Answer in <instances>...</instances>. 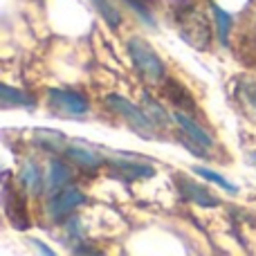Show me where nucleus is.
<instances>
[{
    "label": "nucleus",
    "mask_w": 256,
    "mask_h": 256,
    "mask_svg": "<svg viewBox=\"0 0 256 256\" xmlns=\"http://www.w3.org/2000/svg\"><path fill=\"white\" fill-rule=\"evenodd\" d=\"M4 214H7V218L12 220V225L16 230H27L30 227L25 202H22V198L18 194H12V189L7 184H4Z\"/></svg>",
    "instance_id": "obj_8"
},
{
    "label": "nucleus",
    "mask_w": 256,
    "mask_h": 256,
    "mask_svg": "<svg viewBox=\"0 0 256 256\" xmlns=\"http://www.w3.org/2000/svg\"><path fill=\"white\" fill-rule=\"evenodd\" d=\"M194 173H198L200 178H204V180H209V182H214L216 186H220V189H225V191H230V194H236L238 191V186L236 184H232L230 180H225L222 176H218L216 171H212V168H204V166H194Z\"/></svg>",
    "instance_id": "obj_20"
},
{
    "label": "nucleus",
    "mask_w": 256,
    "mask_h": 256,
    "mask_svg": "<svg viewBox=\"0 0 256 256\" xmlns=\"http://www.w3.org/2000/svg\"><path fill=\"white\" fill-rule=\"evenodd\" d=\"M0 92H2V106H7V108L9 106H25V108L34 106V99H32L30 94L20 92V90L9 88L7 84L0 86Z\"/></svg>",
    "instance_id": "obj_18"
},
{
    "label": "nucleus",
    "mask_w": 256,
    "mask_h": 256,
    "mask_svg": "<svg viewBox=\"0 0 256 256\" xmlns=\"http://www.w3.org/2000/svg\"><path fill=\"white\" fill-rule=\"evenodd\" d=\"M106 104H108V106H110L115 112H120V115L128 122V126H130L135 132H140V135L146 137V140H153L155 126H153V122L146 117V112L142 110V108L132 106L128 99L120 97V94H108V97H106Z\"/></svg>",
    "instance_id": "obj_3"
},
{
    "label": "nucleus",
    "mask_w": 256,
    "mask_h": 256,
    "mask_svg": "<svg viewBox=\"0 0 256 256\" xmlns=\"http://www.w3.org/2000/svg\"><path fill=\"white\" fill-rule=\"evenodd\" d=\"M164 97H166L168 102H173L176 106L184 108V110H196L194 97L189 94V90H186L182 84L173 81V79H168L166 84H164Z\"/></svg>",
    "instance_id": "obj_15"
},
{
    "label": "nucleus",
    "mask_w": 256,
    "mask_h": 256,
    "mask_svg": "<svg viewBox=\"0 0 256 256\" xmlns=\"http://www.w3.org/2000/svg\"><path fill=\"white\" fill-rule=\"evenodd\" d=\"M66 155L81 168H88V171H97L99 166L104 164V158L92 148V146L84 144V142H72L68 144Z\"/></svg>",
    "instance_id": "obj_7"
},
{
    "label": "nucleus",
    "mask_w": 256,
    "mask_h": 256,
    "mask_svg": "<svg viewBox=\"0 0 256 256\" xmlns=\"http://www.w3.org/2000/svg\"><path fill=\"white\" fill-rule=\"evenodd\" d=\"M34 142L43 148L52 150V153H61L68 148V140L63 132L52 130V128H36L34 130Z\"/></svg>",
    "instance_id": "obj_12"
},
{
    "label": "nucleus",
    "mask_w": 256,
    "mask_h": 256,
    "mask_svg": "<svg viewBox=\"0 0 256 256\" xmlns=\"http://www.w3.org/2000/svg\"><path fill=\"white\" fill-rule=\"evenodd\" d=\"M72 178V171L66 162L61 160H50V168H48V180H45V189L50 196L58 194L61 189H66L68 182Z\"/></svg>",
    "instance_id": "obj_10"
},
{
    "label": "nucleus",
    "mask_w": 256,
    "mask_h": 256,
    "mask_svg": "<svg viewBox=\"0 0 256 256\" xmlns=\"http://www.w3.org/2000/svg\"><path fill=\"white\" fill-rule=\"evenodd\" d=\"M50 108L63 117H84L88 115L90 104L84 94L72 92V90H48Z\"/></svg>",
    "instance_id": "obj_4"
},
{
    "label": "nucleus",
    "mask_w": 256,
    "mask_h": 256,
    "mask_svg": "<svg viewBox=\"0 0 256 256\" xmlns=\"http://www.w3.org/2000/svg\"><path fill=\"white\" fill-rule=\"evenodd\" d=\"M112 166H115L120 173H124V176L137 178V180H142V178H153L155 176L153 168L146 166V164H142V162H128V160H122V162H115Z\"/></svg>",
    "instance_id": "obj_17"
},
{
    "label": "nucleus",
    "mask_w": 256,
    "mask_h": 256,
    "mask_svg": "<svg viewBox=\"0 0 256 256\" xmlns=\"http://www.w3.org/2000/svg\"><path fill=\"white\" fill-rule=\"evenodd\" d=\"M20 182L25 184V189L30 191L32 196L40 194L45 186V180H43V173H40V166L34 162V160H27L20 168Z\"/></svg>",
    "instance_id": "obj_13"
},
{
    "label": "nucleus",
    "mask_w": 256,
    "mask_h": 256,
    "mask_svg": "<svg viewBox=\"0 0 256 256\" xmlns=\"http://www.w3.org/2000/svg\"><path fill=\"white\" fill-rule=\"evenodd\" d=\"M128 54L132 58V66L137 68V72L142 74V79L146 84H150V86L162 84V79L166 76V66H164V61L158 56V52L144 38L132 36L128 40Z\"/></svg>",
    "instance_id": "obj_2"
},
{
    "label": "nucleus",
    "mask_w": 256,
    "mask_h": 256,
    "mask_svg": "<svg viewBox=\"0 0 256 256\" xmlns=\"http://www.w3.org/2000/svg\"><path fill=\"white\" fill-rule=\"evenodd\" d=\"M86 202H88V198H86L76 186H66V189H61L58 194H54L52 198H50L48 214L54 220H61V218H66V216H72V212Z\"/></svg>",
    "instance_id": "obj_5"
},
{
    "label": "nucleus",
    "mask_w": 256,
    "mask_h": 256,
    "mask_svg": "<svg viewBox=\"0 0 256 256\" xmlns=\"http://www.w3.org/2000/svg\"><path fill=\"white\" fill-rule=\"evenodd\" d=\"M142 110H144L146 117L153 122L155 128H166L168 124H171V117H168V112L162 108V104H158L153 97H150V92L142 94Z\"/></svg>",
    "instance_id": "obj_14"
},
{
    "label": "nucleus",
    "mask_w": 256,
    "mask_h": 256,
    "mask_svg": "<svg viewBox=\"0 0 256 256\" xmlns=\"http://www.w3.org/2000/svg\"><path fill=\"white\" fill-rule=\"evenodd\" d=\"M176 184H178V189L182 191V196H184L186 200H191L194 204H198V207H202V209H212V207H218V204H220V200H218L216 196L209 194L207 186L196 184V182H194V180H189V178H184V176H176Z\"/></svg>",
    "instance_id": "obj_6"
},
{
    "label": "nucleus",
    "mask_w": 256,
    "mask_h": 256,
    "mask_svg": "<svg viewBox=\"0 0 256 256\" xmlns=\"http://www.w3.org/2000/svg\"><path fill=\"white\" fill-rule=\"evenodd\" d=\"M236 102L240 110L256 124V81L254 79H238L236 84Z\"/></svg>",
    "instance_id": "obj_9"
},
{
    "label": "nucleus",
    "mask_w": 256,
    "mask_h": 256,
    "mask_svg": "<svg viewBox=\"0 0 256 256\" xmlns=\"http://www.w3.org/2000/svg\"><path fill=\"white\" fill-rule=\"evenodd\" d=\"M209 7H212L214 18H216L218 38H220V43L227 48V45H230V32H232V27H234V18H232L222 7H218V4L214 2V0H209Z\"/></svg>",
    "instance_id": "obj_16"
},
{
    "label": "nucleus",
    "mask_w": 256,
    "mask_h": 256,
    "mask_svg": "<svg viewBox=\"0 0 256 256\" xmlns=\"http://www.w3.org/2000/svg\"><path fill=\"white\" fill-rule=\"evenodd\" d=\"M176 16H178V32H180L182 38L194 50L204 52L212 45V27H209V20L202 14V9L186 2L182 4Z\"/></svg>",
    "instance_id": "obj_1"
},
{
    "label": "nucleus",
    "mask_w": 256,
    "mask_h": 256,
    "mask_svg": "<svg viewBox=\"0 0 256 256\" xmlns=\"http://www.w3.org/2000/svg\"><path fill=\"white\" fill-rule=\"evenodd\" d=\"M173 120L178 122V126L182 128V132H186V135L191 137L194 142H198L200 146H204V148H212L214 146V140H212V135H209L207 130H204L202 126H198L191 117H186L184 112H180V110H176L173 112Z\"/></svg>",
    "instance_id": "obj_11"
},
{
    "label": "nucleus",
    "mask_w": 256,
    "mask_h": 256,
    "mask_svg": "<svg viewBox=\"0 0 256 256\" xmlns=\"http://www.w3.org/2000/svg\"><path fill=\"white\" fill-rule=\"evenodd\" d=\"M250 162H252L254 166H256V150H252V153H250Z\"/></svg>",
    "instance_id": "obj_22"
},
{
    "label": "nucleus",
    "mask_w": 256,
    "mask_h": 256,
    "mask_svg": "<svg viewBox=\"0 0 256 256\" xmlns=\"http://www.w3.org/2000/svg\"><path fill=\"white\" fill-rule=\"evenodd\" d=\"M92 4H94V9L102 14L104 20L108 22V27H110V30H117V27L122 25V14L112 7L110 0H92Z\"/></svg>",
    "instance_id": "obj_19"
},
{
    "label": "nucleus",
    "mask_w": 256,
    "mask_h": 256,
    "mask_svg": "<svg viewBox=\"0 0 256 256\" xmlns=\"http://www.w3.org/2000/svg\"><path fill=\"white\" fill-rule=\"evenodd\" d=\"M32 245H36V248H38V250H40V252H43V254H50V256L54 254L52 250H50V248H48V245H45V243H40V240H32Z\"/></svg>",
    "instance_id": "obj_21"
}]
</instances>
